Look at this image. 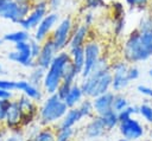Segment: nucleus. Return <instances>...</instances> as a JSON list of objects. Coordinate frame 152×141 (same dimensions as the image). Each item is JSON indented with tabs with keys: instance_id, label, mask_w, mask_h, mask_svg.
I'll list each match as a JSON object with an SVG mask.
<instances>
[{
	"instance_id": "obj_1",
	"label": "nucleus",
	"mask_w": 152,
	"mask_h": 141,
	"mask_svg": "<svg viewBox=\"0 0 152 141\" xmlns=\"http://www.w3.org/2000/svg\"><path fill=\"white\" fill-rule=\"evenodd\" d=\"M152 56V32H140L134 28L122 45V58L127 63H140Z\"/></svg>"
},
{
	"instance_id": "obj_2",
	"label": "nucleus",
	"mask_w": 152,
	"mask_h": 141,
	"mask_svg": "<svg viewBox=\"0 0 152 141\" xmlns=\"http://www.w3.org/2000/svg\"><path fill=\"white\" fill-rule=\"evenodd\" d=\"M70 62L71 59H70L69 51H65V50L59 51L53 58V60L51 62V64L49 65V68L45 70V75L43 79V88L48 92V95L55 94L57 91L58 86L62 83L65 68L68 66Z\"/></svg>"
},
{
	"instance_id": "obj_3",
	"label": "nucleus",
	"mask_w": 152,
	"mask_h": 141,
	"mask_svg": "<svg viewBox=\"0 0 152 141\" xmlns=\"http://www.w3.org/2000/svg\"><path fill=\"white\" fill-rule=\"evenodd\" d=\"M112 88V71L110 68H100L95 69L89 76L83 78L81 83V89L86 97L94 98L99 95H102Z\"/></svg>"
},
{
	"instance_id": "obj_4",
	"label": "nucleus",
	"mask_w": 152,
	"mask_h": 141,
	"mask_svg": "<svg viewBox=\"0 0 152 141\" xmlns=\"http://www.w3.org/2000/svg\"><path fill=\"white\" fill-rule=\"evenodd\" d=\"M65 102L55 92L50 94L39 109V122L43 126H50L63 118L68 111Z\"/></svg>"
},
{
	"instance_id": "obj_5",
	"label": "nucleus",
	"mask_w": 152,
	"mask_h": 141,
	"mask_svg": "<svg viewBox=\"0 0 152 141\" xmlns=\"http://www.w3.org/2000/svg\"><path fill=\"white\" fill-rule=\"evenodd\" d=\"M74 25H75L74 19L70 15H65L59 19L58 24L53 28V31L50 36V39L52 40L57 52L64 51L68 47L70 37H71V33L74 30Z\"/></svg>"
},
{
	"instance_id": "obj_6",
	"label": "nucleus",
	"mask_w": 152,
	"mask_h": 141,
	"mask_svg": "<svg viewBox=\"0 0 152 141\" xmlns=\"http://www.w3.org/2000/svg\"><path fill=\"white\" fill-rule=\"evenodd\" d=\"M83 47H84V65L80 75L82 76V78H86L95 69L100 57L102 56V49H101V44L94 38H89Z\"/></svg>"
},
{
	"instance_id": "obj_7",
	"label": "nucleus",
	"mask_w": 152,
	"mask_h": 141,
	"mask_svg": "<svg viewBox=\"0 0 152 141\" xmlns=\"http://www.w3.org/2000/svg\"><path fill=\"white\" fill-rule=\"evenodd\" d=\"M49 12H50V9H49L46 0H34L32 2V7H31L28 14L26 15L25 19H23L19 23V25L21 28H24L28 32L33 31Z\"/></svg>"
},
{
	"instance_id": "obj_8",
	"label": "nucleus",
	"mask_w": 152,
	"mask_h": 141,
	"mask_svg": "<svg viewBox=\"0 0 152 141\" xmlns=\"http://www.w3.org/2000/svg\"><path fill=\"white\" fill-rule=\"evenodd\" d=\"M7 58L15 63L19 64L24 68H33L36 66V59L32 57L31 49H30V41H19L14 44V50L8 52Z\"/></svg>"
},
{
	"instance_id": "obj_9",
	"label": "nucleus",
	"mask_w": 152,
	"mask_h": 141,
	"mask_svg": "<svg viewBox=\"0 0 152 141\" xmlns=\"http://www.w3.org/2000/svg\"><path fill=\"white\" fill-rule=\"evenodd\" d=\"M110 71H112V89L114 91H120L125 89L129 79L127 77V70H128V64L124 58L115 59L114 62L110 63L109 65Z\"/></svg>"
},
{
	"instance_id": "obj_10",
	"label": "nucleus",
	"mask_w": 152,
	"mask_h": 141,
	"mask_svg": "<svg viewBox=\"0 0 152 141\" xmlns=\"http://www.w3.org/2000/svg\"><path fill=\"white\" fill-rule=\"evenodd\" d=\"M59 13L58 12H52L50 11L44 18L43 20L38 24V26L33 30V36L32 38L36 39L39 43H43L45 39L50 38L53 28L56 27V25L59 21Z\"/></svg>"
},
{
	"instance_id": "obj_11",
	"label": "nucleus",
	"mask_w": 152,
	"mask_h": 141,
	"mask_svg": "<svg viewBox=\"0 0 152 141\" xmlns=\"http://www.w3.org/2000/svg\"><path fill=\"white\" fill-rule=\"evenodd\" d=\"M110 14L113 18V32L115 37H121L126 27V9L121 1H113L110 4Z\"/></svg>"
},
{
	"instance_id": "obj_12",
	"label": "nucleus",
	"mask_w": 152,
	"mask_h": 141,
	"mask_svg": "<svg viewBox=\"0 0 152 141\" xmlns=\"http://www.w3.org/2000/svg\"><path fill=\"white\" fill-rule=\"evenodd\" d=\"M31 7H32V4L18 2L15 0H12V2L10 4L8 8L5 11V13L2 14L1 18L6 19V20H10L13 24H19L23 19L26 18Z\"/></svg>"
},
{
	"instance_id": "obj_13",
	"label": "nucleus",
	"mask_w": 152,
	"mask_h": 141,
	"mask_svg": "<svg viewBox=\"0 0 152 141\" xmlns=\"http://www.w3.org/2000/svg\"><path fill=\"white\" fill-rule=\"evenodd\" d=\"M119 132L122 135V137L131 140V141H135L139 140L140 137H142L144 135V127L140 124V122L133 117L119 122Z\"/></svg>"
},
{
	"instance_id": "obj_14",
	"label": "nucleus",
	"mask_w": 152,
	"mask_h": 141,
	"mask_svg": "<svg viewBox=\"0 0 152 141\" xmlns=\"http://www.w3.org/2000/svg\"><path fill=\"white\" fill-rule=\"evenodd\" d=\"M17 101L19 103V107H20L21 114H23V116H21V126H27L38 115L37 104L34 103L33 100H31L30 97H27L25 95H21Z\"/></svg>"
},
{
	"instance_id": "obj_15",
	"label": "nucleus",
	"mask_w": 152,
	"mask_h": 141,
	"mask_svg": "<svg viewBox=\"0 0 152 141\" xmlns=\"http://www.w3.org/2000/svg\"><path fill=\"white\" fill-rule=\"evenodd\" d=\"M57 50L55 49V45L52 43V40L50 38L45 39L43 43H42V50H40V53L39 56L36 58V65L46 70L49 68V65L51 64V62L53 60V58L56 57L57 55Z\"/></svg>"
},
{
	"instance_id": "obj_16",
	"label": "nucleus",
	"mask_w": 152,
	"mask_h": 141,
	"mask_svg": "<svg viewBox=\"0 0 152 141\" xmlns=\"http://www.w3.org/2000/svg\"><path fill=\"white\" fill-rule=\"evenodd\" d=\"M89 36H90V27L86 26L82 23L74 25V30H72V33H71V37L68 44L69 50L84 46V44L89 39Z\"/></svg>"
},
{
	"instance_id": "obj_17",
	"label": "nucleus",
	"mask_w": 152,
	"mask_h": 141,
	"mask_svg": "<svg viewBox=\"0 0 152 141\" xmlns=\"http://www.w3.org/2000/svg\"><path fill=\"white\" fill-rule=\"evenodd\" d=\"M21 116H23V114H21V109L19 107L18 101L11 100V104H10V108H8V111H7L5 122H4L6 128L10 130L20 128L21 127Z\"/></svg>"
},
{
	"instance_id": "obj_18",
	"label": "nucleus",
	"mask_w": 152,
	"mask_h": 141,
	"mask_svg": "<svg viewBox=\"0 0 152 141\" xmlns=\"http://www.w3.org/2000/svg\"><path fill=\"white\" fill-rule=\"evenodd\" d=\"M114 94L110 91H107L102 95H99L93 98V105H94V113L96 115H102L109 110L113 109V101H114Z\"/></svg>"
},
{
	"instance_id": "obj_19",
	"label": "nucleus",
	"mask_w": 152,
	"mask_h": 141,
	"mask_svg": "<svg viewBox=\"0 0 152 141\" xmlns=\"http://www.w3.org/2000/svg\"><path fill=\"white\" fill-rule=\"evenodd\" d=\"M15 90L21 91L23 95L30 97L33 101H40L43 98V94H42L39 86L32 84L30 81H26V79L17 81V89Z\"/></svg>"
},
{
	"instance_id": "obj_20",
	"label": "nucleus",
	"mask_w": 152,
	"mask_h": 141,
	"mask_svg": "<svg viewBox=\"0 0 152 141\" xmlns=\"http://www.w3.org/2000/svg\"><path fill=\"white\" fill-rule=\"evenodd\" d=\"M83 118L78 107H72L69 108L66 114L63 116V118L61 120V124L59 128H72L76 123H78Z\"/></svg>"
},
{
	"instance_id": "obj_21",
	"label": "nucleus",
	"mask_w": 152,
	"mask_h": 141,
	"mask_svg": "<svg viewBox=\"0 0 152 141\" xmlns=\"http://www.w3.org/2000/svg\"><path fill=\"white\" fill-rule=\"evenodd\" d=\"M104 132H106L104 124H103V122H102V120H101V117L99 115L95 116L86 127V136L89 137V139L99 137Z\"/></svg>"
},
{
	"instance_id": "obj_22",
	"label": "nucleus",
	"mask_w": 152,
	"mask_h": 141,
	"mask_svg": "<svg viewBox=\"0 0 152 141\" xmlns=\"http://www.w3.org/2000/svg\"><path fill=\"white\" fill-rule=\"evenodd\" d=\"M83 96L84 95H83V91L81 89V85H78L77 83H74L70 88L69 94L66 95V97L63 101L65 102L68 108H72V107H76L77 104H80Z\"/></svg>"
},
{
	"instance_id": "obj_23",
	"label": "nucleus",
	"mask_w": 152,
	"mask_h": 141,
	"mask_svg": "<svg viewBox=\"0 0 152 141\" xmlns=\"http://www.w3.org/2000/svg\"><path fill=\"white\" fill-rule=\"evenodd\" d=\"M31 39V34L28 31L21 28V30H17V31H12L8 32L6 34H4L2 40L7 41V43H12V44H17L19 41H26Z\"/></svg>"
},
{
	"instance_id": "obj_24",
	"label": "nucleus",
	"mask_w": 152,
	"mask_h": 141,
	"mask_svg": "<svg viewBox=\"0 0 152 141\" xmlns=\"http://www.w3.org/2000/svg\"><path fill=\"white\" fill-rule=\"evenodd\" d=\"M69 55H70V59H71V64L76 68V70L81 73L83 65H84V47H75V49H70L69 50Z\"/></svg>"
},
{
	"instance_id": "obj_25",
	"label": "nucleus",
	"mask_w": 152,
	"mask_h": 141,
	"mask_svg": "<svg viewBox=\"0 0 152 141\" xmlns=\"http://www.w3.org/2000/svg\"><path fill=\"white\" fill-rule=\"evenodd\" d=\"M26 141H56V132L49 127H45L32 134Z\"/></svg>"
},
{
	"instance_id": "obj_26",
	"label": "nucleus",
	"mask_w": 152,
	"mask_h": 141,
	"mask_svg": "<svg viewBox=\"0 0 152 141\" xmlns=\"http://www.w3.org/2000/svg\"><path fill=\"white\" fill-rule=\"evenodd\" d=\"M106 130H112L114 127L119 126V116H118V111H115L114 109L100 115Z\"/></svg>"
},
{
	"instance_id": "obj_27",
	"label": "nucleus",
	"mask_w": 152,
	"mask_h": 141,
	"mask_svg": "<svg viewBox=\"0 0 152 141\" xmlns=\"http://www.w3.org/2000/svg\"><path fill=\"white\" fill-rule=\"evenodd\" d=\"M78 75H80V72L76 70V68H75V66L71 64V62H70V63L68 64V66L65 68L62 83H65V84H68V85H72V84L76 82V78H77Z\"/></svg>"
},
{
	"instance_id": "obj_28",
	"label": "nucleus",
	"mask_w": 152,
	"mask_h": 141,
	"mask_svg": "<svg viewBox=\"0 0 152 141\" xmlns=\"http://www.w3.org/2000/svg\"><path fill=\"white\" fill-rule=\"evenodd\" d=\"M44 75H45V70L36 65V66H33V68H32V72H31V73H30V76H28V81H30L32 84H34V85L39 86V84H40V83L43 84Z\"/></svg>"
},
{
	"instance_id": "obj_29",
	"label": "nucleus",
	"mask_w": 152,
	"mask_h": 141,
	"mask_svg": "<svg viewBox=\"0 0 152 141\" xmlns=\"http://www.w3.org/2000/svg\"><path fill=\"white\" fill-rule=\"evenodd\" d=\"M152 0H125V5L131 9H146Z\"/></svg>"
},
{
	"instance_id": "obj_30",
	"label": "nucleus",
	"mask_w": 152,
	"mask_h": 141,
	"mask_svg": "<svg viewBox=\"0 0 152 141\" xmlns=\"http://www.w3.org/2000/svg\"><path fill=\"white\" fill-rule=\"evenodd\" d=\"M78 109H80V111H81V114H82L83 117L90 116V115L94 113L93 100L86 98L84 101H81V102H80V105H78Z\"/></svg>"
},
{
	"instance_id": "obj_31",
	"label": "nucleus",
	"mask_w": 152,
	"mask_h": 141,
	"mask_svg": "<svg viewBox=\"0 0 152 141\" xmlns=\"http://www.w3.org/2000/svg\"><path fill=\"white\" fill-rule=\"evenodd\" d=\"M140 32H152V14L144 15L137 27Z\"/></svg>"
},
{
	"instance_id": "obj_32",
	"label": "nucleus",
	"mask_w": 152,
	"mask_h": 141,
	"mask_svg": "<svg viewBox=\"0 0 152 141\" xmlns=\"http://www.w3.org/2000/svg\"><path fill=\"white\" fill-rule=\"evenodd\" d=\"M139 113V109L137 107H132V105H127L125 109H122L121 111L118 113V116H119V122H122V121H126L128 118L132 117V115Z\"/></svg>"
},
{
	"instance_id": "obj_33",
	"label": "nucleus",
	"mask_w": 152,
	"mask_h": 141,
	"mask_svg": "<svg viewBox=\"0 0 152 141\" xmlns=\"http://www.w3.org/2000/svg\"><path fill=\"white\" fill-rule=\"evenodd\" d=\"M128 105V100L124 96V95H121V94H119V95H115L114 96V101H113V109L115 110V111H121L122 109H125L126 107Z\"/></svg>"
},
{
	"instance_id": "obj_34",
	"label": "nucleus",
	"mask_w": 152,
	"mask_h": 141,
	"mask_svg": "<svg viewBox=\"0 0 152 141\" xmlns=\"http://www.w3.org/2000/svg\"><path fill=\"white\" fill-rule=\"evenodd\" d=\"M74 135L72 128H58L56 132V140L57 141H70Z\"/></svg>"
},
{
	"instance_id": "obj_35",
	"label": "nucleus",
	"mask_w": 152,
	"mask_h": 141,
	"mask_svg": "<svg viewBox=\"0 0 152 141\" xmlns=\"http://www.w3.org/2000/svg\"><path fill=\"white\" fill-rule=\"evenodd\" d=\"M104 0H84L83 8L86 11H96L101 7H103Z\"/></svg>"
},
{
	"instance_id": "obj_36",
	"label": "nucleus",
	"mask_w": 152,
	"mask_h": 141,
	"mask_svg": "<svg viewBox=\"0 0 152 141\" xmlns=\"http://www.w3.org/2000/svg\"><path fill=\"white\" fill-rule=\"evenodd\" d=\"M138 109H139V114L148 123H152V105H150V104H141L140 107H138Z\"/></svg>"
},
{
	"instance_id": "obj_37",
	"label": "nucleus",
	"mask_w": 152,
	"mask_h": 141,
	"mask_svg": "<svg viewBox=\"0 0 152 141\" xmlns=\"http://www.w3.org/2000/svg\"><path fill=\"white\" fill-rule=\"evenodd\" d=\"M10 104H11V100H6V98H1L0 100V123L5 122Z\"/></svg>"
},
{
	"instance_id": "obj_38",
	"label": "nucleus",
	"mask_w": 152,
	"mask_h": 141,
	"mask_svg": "<svg viewBox=\"0 0 152 141\" xmlns=\"http://www.w3.org/2000/svg\"><path fill=\"white\" fill-rule=\"evenodd\" d=\"M4 141H26L24 137V134L21 133L20 128L11 130V133L4 139Z\"/></svg>"
},
{
	"instance_id": "obj_39",
	"label": "nucleus",
	"mask_w": 152,
	"mask_h": 141,
	"mask_svg": "<svg viewBox=\"0 0 152 141\" xmlns=\"http://www.w3.org/2000/svg\"><path fill=\"white\" fill-rule=\"evenodd\" d=\"M28 41H30V49H31L32 57L36 59V58L39 56V53H40V50H42V43L37 41V40L33 39L32 37H31V39H30Z\"/></svg>"
},
{
	"instance_id": "obj_40",
	"label": "nucleus",
	"mask_w": 152,
	"mask_h": 141,
	"mask_svg": "<svg viewBox=\"0 0 152 141\" xmlns=\"http://www.w3.org/2000/svg\"><path fill=\"white\" fill-rule=\"evenodd\" d=\"M0 89L13 91L17 89V81H10V79H0Z\"/></svg>"
},
{
	"instance_id": "obj_41",
	"label": "nucleus",
	"mask_w": 152,
	"mask_h": 141,
	"mask_svg": "<svg viewBox=\"0 0 152 141\" xmlns=\"http://www.w3.org/2000/svg\"><path fill=\"white\" fill-rule=\"evenodd\" d=\"M82 19H83V23L86 26L88 27H91L94 21H95V15H94V11H86L84 14L82 15Z\"/></svg>"
},
{
	"instance_id": "obj_42",
	"label": "nucleus",
	"mask_w": 152,
	"mask_h": 141,
	"mask_svg": "<svg viewBox=\"0 0 152 141\" xmlns=\"http://www.w3.org/2000/svg\"><path fill=\"white\" fill-rule=\"evenodd\" d=\"M139 76H140V72H139V69H138L135 65H131V66H128V70H127V77H128L129 82H131V81H135V79H138Z\"/></svg>"
},
{
	"instance_id": "obj_43",
	"label": "nucleus",
	"mask_w": 152,
	"mask_h": 141,
	"mask_svg": "<svg viewBox=\"0 0 152 141\" xmlns=\"http://www.w3.org/2000/svg\"><path fill=\"white\" fill-rule=\"evenodd\" d=\"M70 88H71V85H68V84H65V83H61V85L58 86L56 94H57L62 100H64V98L66 97V95L69 94Z\"/></svg>"
},
{
	"instance_id": "obj_44",
	"label": "nucleus",
	"mask_w": 152,
	"mask_h": 141,
	"mask_svg": "<svg viewBox=\"0 0 152 141\" xmlns=\"http://www.w3.org/2000/svg\"><path fill=\"white\" fill-rule=\"evenodd\" d=\"M49 9L52 12H58L63 5V0H46Z\"/></svg>"
},
{
	"instance_id": "obj_45",
	"label": "nucleus",
	"mask_w": 152,
	"mask_h": 141,
	"mask_svg": "<svg viewBox=\"0 0 152 141\" xmlns=\"http://www.w3.org/2000/svg\"><path fill=\"white\" fill-rule=\"evenodd\" d=\"M137 90L140 92V94H142V95H145V96H148V97H152V88H150V86H146V85H138L137 86Z\"/></svg>"
},
{
	"instance_id": "obj_46",
	"label": "nucleus",
	"mask_w": 152,
	"mask_h": 141,
	"mask_svg": "<svg viewBox=\"0 0 152 141\" xmlns=\"http://www.w3.org/2000/svg\"><path fill=\"white\" fill-rule=\"evenodd\" d=\"M11 2H12V0H0V18L5 13V11L8 8Z\"/></svg>"
},
{
	"instance_id": "obj_47",
	"label": "nucleus",
	"mask_w": 152,
	"mask_h": 141,
	"mask_svg": "<svg viewBox=\"0 0 152 141\" xmlns=\"http://www.w3.org/2000/svg\"><path fill=\"white\" fill-rule=\"evenodd\" d=\"M12 97H13L12 91H7V90H4V89H0V100H1V98L12 100Z\"/></svg>"
},
{
	"instance_id": "obj_48",
	"label": "nucleus",
	"mask_w": 152,
	"mask_h": 141,
	"mask_svg": "<svg viewBox=\"0 0 152 141\" xmlns=\"http://www.w3.org/2000/svg\"><path fill=\"white\" fill-rule=\"evenodd\" d=\"M18 2H26V4H32L34 0H15Z\"/></svg>"
},
{
	"instance_id": "obj_49",
	"label": "nucleus",
	"mask_w": 152,
	"mask_h": 141,
	"mask_svg": "<svg viewBox=\"0 0 152 141\" xmlns=\"http://www.w3.org/2000/svg\"><path fill=\"white\" fill-rule=\"evenodd\" d=\"M119 141H131V140H127V139H125V137H122V139H120Z\"/></svg>"
},
{
	"instance_id": "obj_50",
	"label": "nucleus",
	"mask_w": 152,
	"mask_h": 141,
	"mask_svg": "<svg viewBox=\"0 0 152 141\" xmlns=\"http://www.w3.org/2000/svg\"><path fill=\"white\" fill-rule=\"evenodd\" d=\"M2 43H4V40H2V38H0V46L2 45Z\"/></svg>"
},
{
	"instance_id": "obj_51",
	"label": "nucleus",
	"mask_w": 152,
	"mask_h": 141,
	"mask_svg": "<svg viewBox=\"0 0 152 141\" xmlns=\"http://www.w3.org/2000/svg\"><path fill=\"white\" fill-rule=\"evenodd\" d=\"M148 73H150V76H151V77H152V69H151V70H150V71H148Z\"/></svg>"
},
{
	"instance_id": "obj_52",
	"label": "nucleus",
	"mask_w": 152,
	"mask_h": 141,
	"mask_svg": "<svg viewBox=\"0 0 152 141\" xmlns=\"http://www.w3.org/2000/svg\"><path fill=\"white\" fill-rule=\"evenodd\" d=\"M1 70H2V68H1V65H0V72H1Z\"/></svg>"
},
{
	"instance_id": "obj_53",
	"label": "nucleus",
	"mask_w": 152,
	"mask_h": 141,
	"mask_svg": "<svg viewBox=\"0 0 152 141\" xmlns=\"http://www.w3.org/2000/svg\"><path fill=\"white\" fill-rule=\"evenodd\" d=\"M151 137H152V133H151Z\"/></svg>"
}]
</instances>
